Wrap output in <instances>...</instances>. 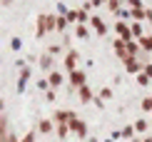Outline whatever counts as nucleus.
<instances>
[{
  "mask_svg": "<svg viewBox=\"0 0 152 142\" xmlns=\"http://www.w3.org/2000/svg\"><path fill=\"white\" fill-rule=\"evenodd\" d=\"M50 30H58V15H48V12L37 15V30H35L37 37H42Z\"/></svg>",
  "mask_w": 152,
  "mask_h": 142,
  "instance_id": "nucleus-1",
  "label": "nucleus"
},
{
  "mask_svg": "<svg viewBox=\"0 0 152 142\" xmlns=\"http://www.w3.org/2000/svg\"><path fill=\"white\" fill-rule=\"evenodd\" d=\"M72 120H77V115H75L72 110H58V112L53 115V122H55V125H70Z\"/></svg>",
  "mask_w": 152,
  "mask_h": 142,
  "instance_id": "nucleus-2",
  "label": "nucleus"
},
{
  "mask_svg": "<svg viewBox=\"0 0 152 142\" xmlns=\"http://www.w3.org/2000/svg\"><path fill=\"white\" fill-rule=\"evenodd\" d=\"M115 30H117V37H120V40H125V42L135 40V37H132V28H130L125 20H117V23H115Z\"/></svg>",
  "mask_w": 152,
  "mask_h": 142,
  "instance_id": "nucleus-3",
  "label": "nucleus"
},
{
  "mask_svg": "<svg viewBox=\"0 0 152 142\" xmlns=\"http://www.w3.org/2000/svg\"><path fill=\"white\" fill-rule=\"evenodd\" d=\"M70 85H72V90H80V87L87 85V75H85V70H75V72H70Z\"/></svg>",
  "mask_w": 152,
  "mask_h": 142,
  "instance_id": "nucleus-4",
  "label": "nucleus"
},
{
  "mask_svg": "<svg viewBox=\"0 0 152 142\" xmlns=\"http://www.w3.org/2000/svg\"><path fill=\"white\" fill-rule=\"evenodd\" d=\"M70 132H75L80 140H87V125H85V120H80V117L72 120L70 122Z\"/></svg>",
  "mask_w": 152,
  "mask_h": 142,
  "instance_id": "nucleus-5",
  "label": "nucleus"
},
{
  "mask_svg": "<svg viewBox=\"0 0 152 142\" xmlns=\"http://www.w3.org/2000/svg\"><path fill=\"white\" fill-rule=\"evenodd\" d=\"M77 60H80V53H77V50H67V55H65V67H67V72L80 70V67H77Z\"/></svg>",
  "mask_w": 152,
  "mask_h": 142,
  "instance_id": "nucleus-6",
  "label": "nucleus"
},
{
  "mask_svg": "<svg viewBox=\"0 0 152 142\" xmlns=\"http://www.w3.org/2000/svg\"><path fill=\"white\" fill-rule=\"evenodd\" d=\"M48 82H50V87H53V90H58L62 82H65V75H62L60 70H53V72L48 75Z\"/></svg>",
  "mask_w": 152,
  "mask_h": 142,
  "instance_id": "nucleus-7",
  "label": "nucleus"
},
{
  "mask_svg": "<svg viewBox=\"0 0 152 142\" xmlns=\"http://www.w3.org/2000/svg\"><path fill=\"white\" fill-rule=\"evenodd\" d=\"M90 25L95 28V33H97V35H105V33H107V25H105V20H102V18H97V15H92Z\"/></svg>",
  "mask_w": 152,
  "mask_h": 142,
  "instance_id": "nucleus-8",
  "label": "nucleus"
},
{
  "mask_svg": "<svg viewBox=\"0 0 152 142\" xmlns=\"http://www.w3.org/2000/svg\"><path fill=\"white\" fill-rule=\"evenodd\" d=\"M37 62H40V70H48V72H53V62H55V57H53V55H42Z\"/></svg>",
  "mask_w": 152,
  "mask_h": 142,
  "instance_id": "nucleus-9",
  "label": "nucleus"
},
{
  "mask_svg": "<svg viewBox=\"0 0 152 142\" xmlns=\"http://www.w3.org/2000/svg\"><path fill=\"white\" fill-rule=\"evenodd\" d=\"M28 77H30V67H23L20 80H18V92H23V90H25V85H28Z\"/></svg>",
  "mask_w": 152,
  "mask_h": 142,
  "instance_id": "nucleus-10",
  "label": "nucleus"
},
{
  "mask_svg": "<svg viewBox=\"0 0 152 142\" xmlns=\"http://www.w3.org/2000/svg\"><path fill=\"white\" fill-rule=\"evenodd\" d=\"M77 95H80V102H90V100H92V90L87 87V85H85V87H80V90H77Z\"/></svg>",
  "mask_w": 152,
  "mask_h": 142,
  "instance_id": "nucleus-11",
  "label": "nucleus"
},
{
  "mask_svg": "<svg viewBox=\"0 0 152 142\" xmlns=\"http://www.w3.org/2000/svg\"><path fill=\"white\" fill-rule=\"evenodd\" d=\"M137 42H140V48H142V50H147V53L152 50V35H142Z\"/></svg>",
  "mask_w": 152,
  "mask_h": 142,
  "instance_id": "nucleus-12",
  "label": "nucleus"
},
{
  "mask_svg": "<svg viewBox=\"0 0 152 142\" xmlns=\"http://www.w3.org/2000/svg\"><path fill=\"white\" fill-rule=\"evenodd\" d=\"M130 18H132V20H140V23H142L145 18H147V10H145V8H135V10H132V15H130Z\"/></svg>",
  "mask_w": 152,
  "mask_h": 142,
  "instance_id": "nucleus-13",
  "label": "nucleus"
},
{
  "mask_svg": "<svg viewBox=\"0 0 152 142\" xmlns=\"http://www.w3.org/2000/svg\"><path fill=\"white\" fill-rule=\"evenodd\" d=\"M37 130H40L42 135L53 132V122H50V120H40V125H37Z\"/></svg>",
  "mask_w": 152,
  "mask_h": 142,
  "instance_id": "nucleus-14",
  "label": "nucleus"
},
{
  "mask_svg": "<svg viewBox=\"0 0 152 142\" xmlns=\"http://www.w3.org/2000/svg\"><path fill=\"white\" fill-rule=\"evenodd\" d=\"M130 28H132V37H137V40H140V37H142V23H132Z\"/></svg>",
  "mask_w": 152,
  "mask_h": 142,
  "instance_id": "nucleus-15",
  "label": "nucleus"
},
{
  "mask_svg": "<svg viewBox=\"0 0 152 142\" xmlns=\"http://www.w3.org/2000/svg\"><path fill=\"white\" fill-rule=\"evenodd\" d=\"M120 135H122V140H132V137H135V127H122Z\"/></svg>",
  "mask_w": 152,
  "mask_h": 142,
  "instance_id": "nucleus-16",
  "label": "nucleus"
},
{
  "mask_svg": "<svg viewBox=\"0 0 152 142\" xmlns=\"http://www.w3.org/2000/svg\"><path fill=\"white\" fill-rule=\"evenodd\" d=\"M75 35H77V37H87V35H90V30H87L85 25H77V28H75Z\"/></svg>",
  "mask_w": 152,
  "mask_h": 142,
  "instance_id": "nucleus-17",
  "label": "nucleus"
},
{
  "mask_svg": "<svg viewBox=\"0 0 152 142\" xmlns=\"http://www.w3.org/2000/svg\"><path fill=\"white\" fill-rule=\"evenodd\" d=\"M132 127H135V132H145V130H147V122H145V120H135Z\"/></svg>",
  "mask_w": 152,
  "mask_h": 142,
  "instance_id": "nucleus-18",
  "label": "nucleus"
},
{
  "mask_svg": "<svg viewBox=\"0 0 152 142\" xmlns=\"http://www.w3.org/2000/svg\"><path fill=\"white\" fill-rule=\"evenodd\" d=\"M37 90H40V92H50L53 87H50V82H48V80H37Z\"/></svg>",
  "mask_w": 152,
  "mask_h": 142,
  "instance_id": "nucleus-19",
  "label": "nucleus"
},
{
  "mask_svg": "<svg viewBox=\"0 0 152 142\" xmlns=\"http://www.w3.org/2000/svg\"><path fill=\"white\" fill-rule=\"evenodd\" d=\"M67 132H70V125H58V135H60V140H62V137H67Z\"/></svg>",
  "mask_w": 152,
  "mask_h": 142,
  "instance_id": "nucleus-20",
  "label": "nucleus"
},
{
  "mask_svg": "<svg viewBox=\"0 0 152 142\" xmlns=\"http://www.w3.org/2000/svg\"><path fill=\"white\" fill-rule=\"evenodd\" d=\"M150 80H152V77H147L145 72H140V75H137V82H140L142 87H145V85H150Z\"/></svg>",
  "mask_w": 152,
  "mask_h": 142,
  "instance_id": "nucleus-21",
  "label": "nucleus"
},
{
  "mask_svg": "<svg viewBox=\"0 0 152 142\" xmlns=\"http://www.w3.org/2000/svg\"><path fill=\"white\" fill-rule=\"evenodd\" d=\"M67 28V18H62V15H58V30L62 33V30Z\"/></svg>",
  "mask_w": 152,
  "mask_h": 142,
  "instance_id": "nucleus-22",
  "label": "nucleus"
},
{
  "mask_svg": "<svg viewBox=\"0 0 152 142\" xmlns=\"http://www.w3.org/2000/svg\"><path fill=\"white\" fill-rule=\"evenodd\" d=\"M107 8H110L112 12H120V10H122V8H120V3H117V0H110V3H107Z\"/></svg>",
  "mask_w": 152,
  "mask_h": 142,
  "instance_id": "nucleus-23",
  "label": "nucleus"
},
{
  "mask_svg": "<svg viewBox=\"0 0 152 142\" xmlns=\"http://www.w3.org/2000/svg\"><path fill=\"white\" fill-rule=\"evenodd\" d=\"M142 110H150V112H152V95L142 100Z\"/></svg>",
  "mask_w": 152,
  "mask_h": 142,
  "instance_id": "nucleus-24",
  "label": "nucleus"
},
{
  "mask_svg": "<svg viewBox=\"0 0 152 142\" xmlns=\"http://www.w3.org/2000/svg\"><path fill=\"white\" fill-rule=\"evenodd\" d=\"M100 97L110 100V97H112V90H110V87H102V90H100Z\"/></svg>",
  "mask_w": 152,
  "mask_h": 142,
  "instance_id": "nucleus-25",
  "label": "nucleus"
},
{
  "mask_svg": "<svg viewBox=\"0 0 152 142\" xmlns=\"http://www.w3.org/2000/svg\"><path fill=\"white\" fill-rule=\"evenodd\" d=\"M20 142H35V130H30V132L25 135V137H23Z\"/></svg>",
  "mask_w": 152,
  "mask_h": 142,
  "instance_id": "nucleus-26",
  "label": "nucleus"
},
{
  "mask_svg": "<svg viewBox=\"0 0 152 142\" xmlns=\"http://www.w3.org/2000/svg\"><path fill=\"white\" fill-rule=\"evenodd\" d=\"M130 8L135 10V8H145V5H142V0H130Z\"/></svg>",
  "mask_w": 152,
  "mask_h": 142,
  "instance_id": "nucleus-27",
  "label": "nucleus"
},
{
  "mask_svg": "<svg viewBox=\"0 0 152 142\" xmlns=\"http://www.w3.org/2000/svg\"><path fill=\"white\" fill-rule=\"evenodd\" d=\"M20 45H23V42L18 40V37H12V42H10V48H12V50H18V48H20Z\"/></svg>",
  "mask_w": 152,
  "mask_h": 142,
  "instance_id": "nucleus-28",
  "label": "nucleus"
},
{
  "mask_svg": "<svg viewBox=\"0 0 152 142\" xmlns=\"http://www.w3.org/2000/svg\"><path fill=\"white\" fill-rule=\"evenodd\" d=\"M45 100H48V102H53V100H55V90H50V92H45Z\"/></svg>",
  "mask_w": 152,
  "mask_h": 142,
  "instance_id": "nucleus-29",
  "label": "nucleus"
},
{
  "mask_svg": "<svg viewBox=\"0 0 152 142\" xmlns=\"http://www.w3.org/2000/svg\"><path fill=\"white\" fill-rule=\"evenodd\" d=\"M142 72L147 75V77H152V65H145V70H142Z\"/></svg>",
  "mask_w": 152,
  "mask_h": 142,
  "instance_id": "nucleus-30",
  "label": "nucleus"
},
{
  "mask_svg": "<svg viewBox=\"0 0 152 142\" xmlns=\"http://www.w3.org/2000/svg\"><path fill=\"white\" fill-rule=\"evenodd\" d=\"M8 142H20V140H18L15 135H10V137H8Z\"/></svg>",
  "mask_w": 152,
  "mask_h": 142,
  "instance_id": "nucleus-31",
  "label": "nucleus"
},
{
  "mask_svg": "<svg viewBox=\"0 0 152 142\" xmlns=\"http://www.w3.org/2000/svg\"><path fill=\"white\" fill-rule=\"evenodd\" d=\"M142 142H152V137H145V140H142Z\"/></svg>",
  "mask_w": 152,
  "mask_h": 142,
  "instance_id": "nucleus-32",
  "label": "nucleus"
},
{
  "mask_svg": "<svg viewBox=\"0 0 152 142\" xmlns=\"http://www.w3.org/2000/svg\"><path fill=\"white\" fill-rule=\"evenodd\" d=\"M105 142H112V140H105Z\"/></svg>",
  "mask_w": 152,
  "mask_h": 142,
  "instance_id": "nucleus-33",
  "label": "nucleus"
}]
</instances>
